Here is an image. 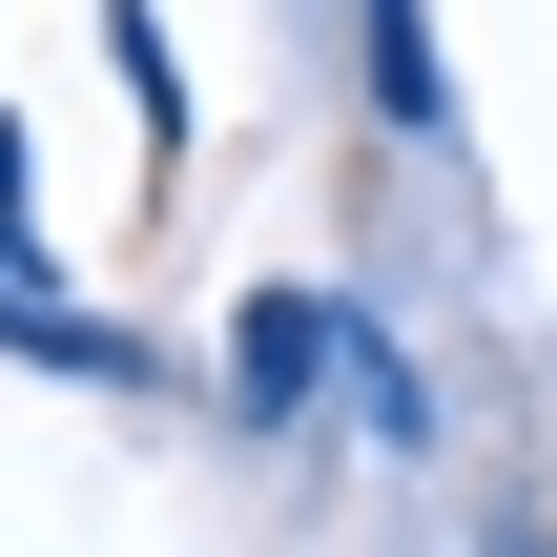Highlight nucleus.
<instances>
[{"label": "nucleus", "instance_id": "nucleus-1", "mask_svg": "<svg viewBox=\"0 0 557 557\" xmlns=\"http://www.w3.org/2000/svg\"><path fill=\"white\" fill-rule=\"evenodd\" d=\"M310 372H331V310H310V289H269V310H248V413H289Z\"/></svg>", "mask_w": 557, "mask_h": 557}, {"label": "nucleus", "instance_id": "nucleus-2", "mask_svg": "<svg viewBox=\"0 0 557 557\" xmlns=\"http://www.w3.org/2000/svg\"><path fill=\"white\" fill-rule=\"evenodd\" d=\"M372 83H393V124H434V103H455V83H434V21H413V0H372Z\"/></svg>", "mask_w": 557, "mask_h": 557}]
</instances>
